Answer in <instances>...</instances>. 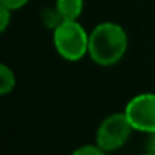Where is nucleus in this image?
I'll use <instances>...</instances> for the list:
<instances>
[{"label":"nucleus","instance_id":"6","mask_svg":"<svg viewBox=\"0 0 155 155\" xmlns=\"http://www.w3.org/2000/svg\"><path fill=\"white\" fill-rule=\"evenodd\" d=\"M15 74L14 71L5 65V63H0V95H8L12 92V89L15 87Z\"/></svg>","mask_w":155,"mask_h":155},{"label":"nucleus","instance_id":"4","mask_svg":"<svg viewBox=\"0 0 155 155\" xmlns=\"http://www.w3.org/2000/svg\"><path fill=\"white\" fill-rule=\"evenodd\" d=\"M136 131L155 133V94L146 92L131 98L124 111Z\"/></svg>","mask_w":155,"mask_h":155},{"label":"nucleus","instance_id":"7","mask_svg":"<svg viewBox=\"0 0 155 155\" xmlns=\"http://www.w3.org/2000/svg\"><path fill=\"white\" fill-rule=\"evenodd\" d=\"M41 18H42V23L45 24V27L53 29V30H54L59 24H62V21H65L63 17L60 15V12L57 11L56 5H54L53 8H50V6L44 8L42 12H41Z\"/></svg>","mask_w":155,"mask_h":155},{"label":"nucleus","instance_id":"5","mask_svg":"<svg viewBox=\"0 0 155 155\" xmlns=\"http://www.w3.org/2000/svg\"><path fill=\"white\" fill-rule=\"evenodd\" d=\"M56 8L63 20H77L83 12V0H56Z\"/></svg>","mask_w":155,"mask_h":155},{"label":"nucleus","instance_id":"2","mask_svg":"<svg viewBox=\"0 0 155 155\" xmlns=\"http://www.w3.org/2000/svg\"><path fill=\"white\" fill-rule=\"evenodd\" d=\"M53 42L60 57L69 62L83 59L89 51V35L77 20H65L53 30Z\"/></svg>","mask_w":155,"mask_h":155},{"label":"nucleus","instance_id":"12","mask_svg":"<svg viewBox=\"0 0 155 155\" xmlns=\"http://www.w3.org/2000/svg\"><path fill=\"white\" fill-rule=\"evenodd\" d=\"M145 155H151V154H148V152H146V154H145Z\"/></svg>","mask_w":155,"mask_h":155},{"label":"nucleus","instance_id":"1","mask_svg":"<svg viewBox=\"0 0 155 155\" xmlns=\"http://www.w3.org/2000/svg\"><path fill=\"white\" fill-rule=\"evenodd\" d=\"M128 36L122 26L105 21L98 24L89 33V51L91 59L101 65L111 66L117 63L127 53Z\"/></svg>","mask_w":155,"mask_h":155},{"label":"nucleus","instance_id":"11","mask_svg":"<svg viewBox=\"0 0 155 155\" xmlns=\"http://www.w3.org/2000/svg\"><path fill=\"white\" fill-rule=\"evenodd\" d=\"M148 154L155 155V133L151 134V139L148 142Z\"/></svg>","mask_w":155,"mask_h":155},{"label":"nucleus","instance_id":"3","mask_svg":"<svg viewBox=\"0 0 155 155\" xmlns=\"http://www.w3.org/2000/svg\"><path fill=\"white\" fill-rule=\"evenodd\" d=\"M133 130L134 128L131 127L125 113H111L97 130V145L105 152L117 151L128 142Z\"/></svg>","mask_w":155,"mask_h":155},{"label":"nucleus","instance_id":"10","mask_svg":"<svg viewBox=\"0 0 155 155\" xmlns=\"http://www.w3.org/2000/svg\"><path fill=\"white\" fill-rule=\"evenodd\" d=\"M29 0H0L2 5H5L6 8H9L11 11H17L20 8H23Z\"/></svg>","mask_w":155,"mask_h":155},{"label":"nucleus","instance_id":"8","mask_svg":"<svg viewBox=\"0 0 155 155\" xmlns=\"http://www.w3.org/2000/svg\"><path fill=\"white\" fill-rule=\"evenodd\" d=\"M71 155H107V152L103 151L98 145H84L77 148Z\"/></svg>","mask_w":155,"mask_h":155},{"label":"nucleus","instance_id":"9","mask_svg":"<svg viewBox=\"0 0 155 155\" xmlns=\"http://www.w3.org/2000/svg\"><path fill=\"white\" fill-rule=\"evenodd\" d=\"M11 12L12 11L9 8H6L5 5L0 3V35L8 29V26L11 23Z\"/></svg>","mask_w":155,"mask_h":155}]
</instances>
